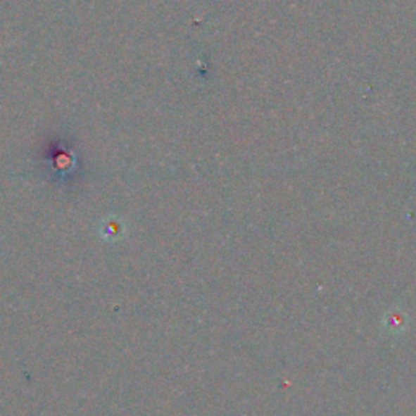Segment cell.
<instances>
[{
	"label": "cell",
	"instance_id": "cell-1",
	"mask_svg": "<svg viewBox=\"0 0 416 416\" xmlns=\"http://www.w3.org/2000/svg\"><path fill=\"white\" fill-rule=\"evenodd\" d=\"M108 231V236L109 238H114V236H118L120 231H122V226H120V223H118L115 220H109L108 221V226L104 228Z\"/></svg>",
	"mask_w": 416,
	"mask_h": 416
}]
</instances>
